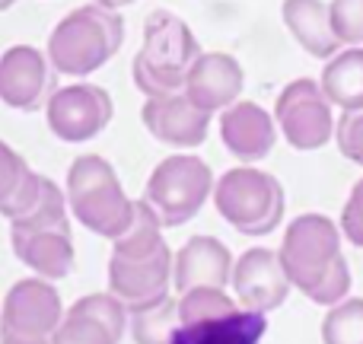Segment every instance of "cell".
Returning a JSON list of instances; mask_svg holds the SVG:
<instances>
[{"mask_svg":"<svg viewBox=\"0 0 363 344\" xmlns=\"http://www.w3.org/2000/svg\"><path fill=\"white\" fill-rule=\"evenodd\" d=\"M274 121L294 150H319L335 134L332 102H328L322 83L309 80V77H300L281 89Z\"/></svg>","mask_w":363,"mask_h":344,"instance_id":"10","label":"cell"},{"mask_svg":"<svg viewBox=\"0 0 363 344\" xmlns=\"http://www.w3.org/2000/svg\"><path fill=\"white\" fill-rule=\"evenodd\" d=\"M112 96L108 89L96 83H74V87H57L45 102V121L51 134L64 144H83L106 131L112 121Z\"/></svg>","mask_w":363,"mask_h":344,"instance_id":"11","label":"cell"},{"mask_svg":"<svg viewBox=\"0 0 363 344\" xmlns=\"http://www.w3.org/2000/svg\"><path fill=\"white\" fill-rule=\"evenodd\" d=\"M213 194V172L201 157L176 153L166 157L147 179V188L140 194L147 207L166 226H182L191 217H198L204 201Z\"/></svg>","mask_w":363,"mask_h":344,"instance_id":"8","label":"cell"},{"mask_svg":"<svg viewBox=\"0 0 363 344\" xmlns=\"http://www.w3.org/2000/svg\"><path fill=\"white\" fill-rule=\"evenodd\" d=\"M64 319L57 290L45 277H23L0 306V344H51Z\"/></svg>","mask_w":363,"mask_h":344,"instance_id":"9","label":"cell"},{"mask_svg":"<svg viewBox=\"0 0 363 344\" xmlns=\"http://www.w3.org/2000/svg\"><path fill=\"white\" fill-rule=\"evenodd\" d=\"M264 332H268L264 313L236 309V313L220 316V319L179 326L172 335V344H262Z\"/></svg>","mask_w":363,"mask_h":344,"instance_id":"19","label":"cell"},{"mask_svg":"<svg viewBox=\"0 0 363 344\" xmlns=\"http://www.w3.org/2000/svg\"><path fill=\"white\" fill-rule=\"evenodd\" d=\"M245 74L239 67V61L223 51H201V57L194 61V67L188 70V80L182 93L204 112H223L233 102H239L242 93Z\"/></svg>","mask_w":363,"mask_h":344,"instance_id":"16","label":"cell"},{"mask_svg":"<svg viewBox=\"0 0 363 344\" xmlns=\"http://www.w3.org/2000/svg\"><path fill=\"white\" fill-rule=\"evenodd\" d=\"M236 300L242 309L252 313H264L277 309L290 294V277L281 265V255L271 249H249L239 255V262H233V277H230Z\"/></svg>","mask_w":363,"mask_h":344,"instance_id":"13","label":"cell"},{"mask_svg":"<svg viewBox=\"0 0 363 344\" xmlns=\"http://www.w3.org/2000/svg\"><path fill=\"white\" fill-rule=\"evenodd\" d=\"M55 93V67L32 45H13L0 55V102L16 112H35Z\"/></svg>","mask_w":363,"mask_h":344,"instance_id":"12","label":"cell"},{"mask_svg":"<svg viewBox=\"0 0 363 344\" xmlns=\"http://www.w3.org/2000/svg\"><path fill=\"white\" fill-rule=\"evenodd\" d=\"M328 10L335 35L345 45H363V0H332Z\"/></svg>","mask_w":363,"mask_h":344,"instance_id":"26","label":"cell"},{"mask_svg":"<svg viewBox=\"0 0 363 344\" xmlns=\"http://www.w3.org/2000/svg\"><path fill=\"white\" fill-rule=\"evenodd\" d=\"M169 281L172 252L163 239V223L144 201H134L131 226L112 239L108 294L118 296L128 313H134L169 296Z\"/></svg>","mask_w":363,"mask_h":344,"instance_id":"1","label":"cell"},{"mask_svg":"<svg viewBox=\"0 0 363 344\" xmlns=\"http://www.w3.org/2000/svg\"><path fill=\"white\" fill-rule=\"evenodd\" d=\"M281 265L306 300L335 306L351 290V268L341 255V230L325 213H300L281 243Z\"/></svg>","mask_w":363,"mask_h":344,"instance_id":"2","label":"cell"},{"mask_svg":"<svg viewBox=\"0 0 363 344\" xmlns=\"http://www.w3.org/2000/svg\"><path fill=\"white\" fill-rule=\"evenodd\" d=\"M67 211L80 226L102 239H118L131 226L134 201L125 194L118 172L99 153L77 157L64 179Z\"/></svg>","mask_w":363,"mask_h":344,"instance_id":"5","label":"cell"},{"mask_svg":"<svg viewBox=\"0 0 363 344\" xmlns=\"http://www.w3.org/2000/svg\"><path fill=\"white\" fill-rule=\"evenodd\" d=\"M10 245L13 255L45 281H61L74 271L77 252L70 236L67 194L61 185L42 175L32 207L10 220Z\"/></svg>","mask_w":363,"mask_h":344,"instance_id":"3","label":"cell"},{"mask_svg":"<svg viewBox=\"0 0 363 344\" xmlns=\"http://www.w3.org/2000/svg\"><path fill=\"white\" fill-rule=\"evenodd\" d=\"M121 42H125V19L118 16V10L83 4L51 29L45 55L55 74L89 77L118 55Z\"/></svg>","mask_w":363,"mask_h":344,"instance_id":"4","label":"cell"},{"mask_svg":"<svg viewBox=\"0 0 363 344\" xmlns=\"http://www.w3.org/2000/svg\"><path fill=\"white\" fill-rule=\"evenodd\" d=\"M335 144L351 163L363 166V109L341 112V121L335 125Z\"/></svg>","mask_w":363,"mask_h":344,"instance_id":"27","label":"cell"},{"mask_svg":"<svg viewBox=\"0 0 363 344\" xmlns=\"http://www.w3.org/2000/svg\"><path fill=\"white\" fill-rule=\"evenodd\" d=\"M284 26L313 57H335L341 38L335 35L332 10L322 0H284L281 6Z\"/></svg>","mask_w":363,"mask_h":344,"instance_id":"20","label":"cell"},{"mask_svg":"<svg viewBox=\"0 0 363 344\" xmlns=\"http://www.w3.org/2000/svg\"><path fill=\"white\" fill-rule=\"evenodd\" d=\"M198 57L201 45L188 23L169 10H157L144 23V45L134 55V87L144 96L182 93Z\"/></svg>","mask_w":363,"mask_h":344,"instance_id":"6","label":"cell"},{"mask_svg":"<svg viewBox=\"0 0 363 344\" xmlns=\"http://www.w3.org/2000/svg\"><path fill=\"white\" fill-rule=\"evenodd\" d=\"M13 4H16V0H0V13H4V10H10Z\"/></svg>","mask_w":363,"mask_h":344,"instance_id":"30","label":"cell"},{"mask_svg":"<svg viewBox=\"0 0 363 344\" xmlns=\"http://www.w3.org/2000/svg\"><path fill=\"white\" fill-rule=\"evenodd\" d=\"M217 213L242 236H268L284 220V188L271 172L236 166L213 185Z\"/></svg>","mask_w":363,"mask_h":344,"instance_id":"7","label":"cell"},{"mask_svg":"<svg viewBox=\"0 0 363 344\" xmlns=\"http://www.w3.org/2000/svg\"><path fill=\"white\" fill-rule=\"evenodd\" d=\"M322 341L325 344H363V296L328 306V316L322 322Z\"/></svg>","mask_w":363,"mask_h":344,"instance_id":"25","label":"cell"},{"mask_svg":"<svg viewBox=\"0 0 363 344\" xmlns=\"http://www.w3.org/2000/svg\"><path fill=\"white\" fill-rule=\"evenodd\" d=\"M236 309V300L223 287H191L179 296V326L220 319V316H230Z\"/></svg>","mask_w":363,"mask_h":344,"instance_id":"24","label":"cell"},{"mask_svg":"<svg viewBox=\"0 0 363 344\" xmlns=\"http://www.w3.org/2000/svg\"><path fill=\"white\" fill-rule=\"evenodd\" d=\"M140 121L160 144L191 150V147L204 144L207 128H211V112L198 109L185 93L147 96L144 109H140Z\"/></svg>","mask_w":363,"mask_h":344,"instance_id":"15","label":"cell"},{"mask_svg":"<svg viewBox=\"0 0 363 344\" xmlns=\"http://www.w3.org/2000/svg\"><path fill=\"white\" fill-rule=\"evenodd\" d=\"M322 89L332 106L363 109V48H351L335 55L322 70Z\"/></svg>","mask_w":363,"mask_h":344,"instance_id":"22","label":"cell"},{"mask_svg":"<svg viewBox=\"0 0 363 344\" xmlns=\"http://www.w3.org/2000/svg\"><path fill=\"white\" fill-rule=\"evenodd\" d=\"M220 140L239 163H258L277 140V121L258 102H233L220 112Z\"/></svg>","mask_w":363,"mask_h":344,"instance_id":"17","label":"cell"},{"mask_svg":"<svg viewBox=\"0 0 363 344\" xmlns=\"http://www.w3.org/2000/svg\"><path fill=\"white\" fill-rule=\"evenodd\" d=\"M131 316V338L134 344H172L179 328V300L163 296L160 303L134 309Z\"/></svg>","mask_w":363,"mask_h":344,"instance_id":"23","label":"cell"},{"mask_svg":"<svg viewBox=\"0 0 363 344\" xmlns=\"http://www.w3.org/2000/svg\"><path fill=\"white\" fill-rule=\"evenodd\" d=\"M128 309L112 294H89L64 313L51 344H118L128 326Z\"/></svg>","mask_w":363,"mask_h":344,"instance_id":"14","label":"cell"},{"mask_svg":"<svg viewBox=\"0 0 363 344\" xmlns=\"http://www.w3.org/2000/svg\"><path fill=\"white\" fill-rule=\"evenodd\" d=\"M93 4H99V6H106V10H121V6H128V4H134V0H93Z\"/></svg>","mask_w":363,"mask_h":344,"instance_id":"29","label":"cell"},{"mask_svg":"<svg viewBox=\"0 0 363 344\" xmlns=\"http://www.w3.org/2000/svg\"><path fill=\"white\" fill-rule=\"evenodd\" d=\"M233 277V252L217 236H191L172 255V284L176 290L226 287Z\"/></svg>","mask_w":363,"mask_h":344,"instance_id":"18","label":"cell"},{"mask_svg":"<svg viewBox=\"0 0 363 344\" xmlns=\"http://www.w3.org/2000/svg\"><path fill=\"white\" fill-rule=\"evenodd\" d=\"M341 233L351 239L357 249H363V179L354 185L351 198H347L345 211H341Z\"/></svg>","mask_w":363,"mask_h":344,"instance_id":"28","label":"cell"},{"mask_svg":"<svg viewBox=\"0 0 363 344\" xmlns=\"http://www.w3.org/2000/svg\"><path fill=\"white\" fill-rule=\"evenodd\" d=\"M38 188H42V175L29 170V163L10 144L0 140V213L13 220L29 211Z\"/></svg>","mask_w":363,"mask_h":344,"instance_id":"21","label":"cell"}]
</instances>
